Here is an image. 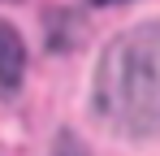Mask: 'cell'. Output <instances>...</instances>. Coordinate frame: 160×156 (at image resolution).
Returning a JSON list of instances; mask_svg holds the SVG:
<instances>
[{
	"label": "cell",
	"mask_w": 160,
	"mask_h": 156,
	"mask_svg": "<svg viewBox=\"0 0 160 156\" xmlns=\"http://www.w3.org/2000/svg\"><path fill=\"white\" fill-rule=\"evenodd\" d=\"M91 108L112 134H160V22H143L104 48L91 78Z\"/></svg>",
	"instance_id": "cell-1"
},
{
	"label": "cell",
	"mask_w": 160,
	"mask_h": 156,
	"mask_svg": "<svg viewBox=\"0 0 160 156\" xmlns=\"http://www.w3.org/2000/svg\"><path fill=\"white\" fill-rule=\"evenodd\" d=\"M22 70H26V44H22V35L13 26L0 18V87L13 91L22 82Z\"/></svg>",
	"instance_id": "cell-2"
}]
</instances>
